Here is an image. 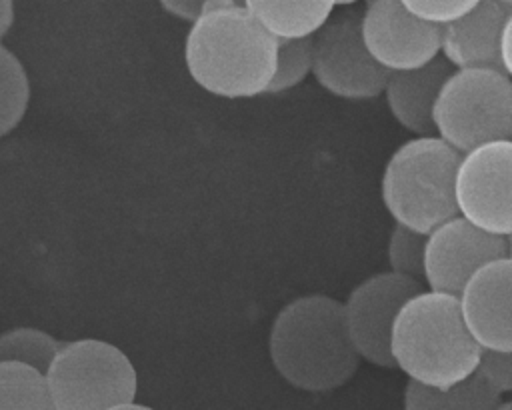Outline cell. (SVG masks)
<instances>
[{"mask_svg": "<svg viewBox=\"0 0 512 410\" xmlns=\"http://www.w3.org/2000/svg\"><path fill=\"white\" fill-rule=\"evenodd\" d=\"M512 258H492L456 292L460 318L480 348L512 352Z\"/></svg>", "mask_w": 512, "mask_h": 410, "instance_id": "cell-12", "label": "cell"}, {"mask_svg": "<svg viewBox=\"0 0 512 410\" xmlns=\"http://www.w3.org/2000/svg\"><path fill=\"white\" fill-rule=\"evenodd\" d=\"M438 138L466 152L512 136V82L494 68H452L432 104Z\"/></svg>", "mask_w": 512, "mask_h": 410, "instance_id": "cell-5", "label": "cell"}, {"mask_svg": "<svg viewBox=\"0 0 512 410\" xmlns=\"http://www.w3.org/2000/svg\"><path fill=\"white\" fill-rule=\"evenodd\" d=\"M234 4H240V6H244V0H232Z\"/></svg>", "mask_w": 512, "mask_h": 410, "instance_id": "cell-29", "label": "cell"}, {"mask_svg": "<svg viewBox=\"0 0 512 410\" xmlns=\"http://www.w3.org/2000/svg\"><path fill=\"white\" fill-rule=\"evenodd\" d=\"M476 2L478 0H400L408 12L438 26L462 16Z\"/></svg>", "mask_w": 512, "mask_h": 410, "instance_id": "cell-23", "label": "cell"}, {"mask_svg": "<svg viewBox=\"0 0 512 410\" xmlns=\"http://www.w3.org/2000/svg\"><path fill=\"white\" fill-rule=\"evenodd\" d=\"M422 288H426L422 280L388 270L364 278L348 294L342 308L360 360L378 368H394L388 348L392 320L402 302Z\"/></svg>", "mask_w": 512, "mask_h": 410, "instance_id": "cell-9", "label": "cell"}, {"mask_svg": "<svg viewBox=\"0 0 512 410\" xmlns=\"http://www.w3.org/2000/svg\"><path fill=\"white\" fill-rule=\"evenodd\" d=\"M358 0H336V6H352L356 4Z\"/></svg>", "mask_w": 512, "mask_h": 410, "instance_id": "cell-27", "label": "cell"}, {"mask_svg": "<svg viewBox=\"0 0 512 410\" xmlns=\"http://www.w3.org/2000/svg\"><path fill=\"white\" fill-rule=\"evenodd\" d=\"M46 382L52 408H146L136 404L138 374L132 360L100 338L60 342Z\"/></svg>", "mask_w": 512, "mask_h": 410, "instance_id": "cell-6", "label": "cell"}, {"mask_svg": "<svg viewBox=\"0 0 512 410\" xmlns=\"http://www.w3.org/2000/svg\"><path fill=\"white\" fill-rule=\"evenodd\" d=\"M30 102V80L20 58L0 42V138L24 118Z\"/></svg>", "mask_w": 512, "mask_h": 410, "instance_id": "cell-18", "label": "cell"}, {"mask_svg": "<svg viewBox=\"0 0 512 410\" xmlns=\"http://www.w3.org/2000/svg\"><path fill=\"white\" fill-rule=\"evenodd\" d=\"M244 6L276 38H302L328 20L336 0H244Z\"/></svg>", "mask_w": 512, "mask_h": 410, "instance_id": "cell-15", "label": "cell"}, {"mask_svg": "<svg viewBox=\"0 0 512 410\" xmlns=\"http://www.w3.org/2000/svg\"><path fill=\"white\" fill-rule=\"evenodd\" d=\"M460 154L436 134L414 136L392 152L380 196L394 224L426 234L456 214L452 180Z\"/></svg>", "mask_w": 512, "mask_h": 410, "instance_id": "cell-4", "label": "cell"}, {"mask_svg": "<svg viewBox=\"0 0 512 410\" xmlns=\"http://www.w3.org/2000/svg\"><path fill=\"white\" fill-rule=\"evenodd\" d=\"M512 140H490L460 154L452 196L456 214L474 226L510 238L512 234Z\"/></svg>", "mask_w": 512, "mask_h": 410, "instance_id": "cell-7", "label": "cell"}, {"mask_svg": "<svg viewBox=\"0 0 512 410\" xmlns=\"http://www.w3.org/2000/svg\"><path fill=\"white\" fill-rule=\"evenodd\" d=\"M268 354L274 370L304 392L340 388L360 364L342 302L326 294H304L278 310L268 334Z\"/></svg>", "mask_w": 512, "mask_h": 410, "instance_id": "cell-2", "label": "cell"}, {"mask_svg": "<svg viewBox=\"0 0 512 410\" xmlns=\"http://www.w3.org/2000/svg\"><path fill=\"white\" fill-rule=\"evenodd\" d=\"M310 74L336 98L370 100L382 94L388 70L368 54L358 10L332 12L312 34Z\"/></svg>", "mask_w": 512, "mask_h": 410, "instance_id": "cell-8", "label": "cell"}, {"mask_svg": "<svg viewBox=\"0 0 512 410\" xmlns=\"http://www.w3.org/2000/svg\"><path fill=\"white\" fill-rule=\"evenodd\" d=\"M60 342L40 328H14L0 334V362H26L46 374Z\"/></svg>", "mask_w": 512, "mask_h": 410, "instance_id": "cell-20", "label": "cell"}, {"mask_svg": "<svg viewBox=\"0 0 512 410\" xmlns=\"http://www.w3.org/2000/svg\"><path fill=\"white\" fill-rule=\"evenodd\" d=\"M388 348L394 368L430 388L468 378L480 354L460 318L456 294L430 288L402 302L392 320Z\"/></svg>", "mask_w": 512, "mask_h": 410, "instance_id": "cell-3", "label": "cell"}, {"mask_svg": "<svg viewBox=\"0 0 512 410\" xmlns=\"http://www.w3.org/2000/svg\"><path fill=\"white\" fill-rule=\"evenodd\" d=\"M160 6L174 18L192 22L200 12L206 0H158Z\"/></svg>", "mask_w": 512, "mask_h": 410, "instance_id": "cell-24", "label": "cell"}, {"mask_svg": "<svg viewBox=\"0 0 512 410\" xmlns=\"http://www.w3.org/2000/svg\"><path fill=\"white\" fill-rule=\"evenodd\" d=\"M424 238L426 234L422 232H416L402 224H394L388 236V246H386L390 270L422 280Z\"/></svg>", "mask_w": 512, "mask_h": 410, "instance_id": "cell-21", "label": "cell"}, {"mask_svg": "<svg viewBox=\"0 0 512 410\" xmlns=\"http://www.w3.org/2000/svg\"><path fill=\"white\" fill-rule=\"evenodd\" d=\"M406 410H442V408H498L500 394L494 392L482 378L474 372L446 388H430L408 380L404 388Z\"/></svg>", "mask_w": 512, "mask_h": 410, "instance_id": "cell-16", "label": "cell"}, {"mask_svg": "<svg viewBox=\"0 0 512 410\" xmlns=\"http://www.w3.org/2000/svg\"><path fill=\"white\" fill-rule=\"evenodd\" d=\"M14 24V0H0V40Z\"/></svg>", "mask_w": 512, "mask_h": 410, "instance_id": "cell-26", "label": "cell"}, {"mask_svg": "<svg viewBox=\"0 0 512 410\" xmlns=\"http://www.w3.org/2000/svg\"><path fill=\"white\" fill-rule=\"evenodd\" d=\"M508 18H512V6L498 0H478L462 16L440 24L438 54L452 68L500 70L496 44Z\"/></svg>", "mask_w": 512, "mask_h": 410, "instance_id": "cell-13", "label": "cell"}, {"mask_svg": "<svg viewBox=\"0 0 512 410\" xmlns=\"http://www.w3.org/2000/svg\"><path fill=\"white\" fill-rule=\"evenodd\" d=\"M312 70V36L278 38L274 74L264 94H282L306 80Z\"/></svg>", "mask_w": 512, "mask_h": 410, "instance_id": "cell-19", "label": "cell"}, {"mask_svg": "<svg viewBox=\"0 0 512 410\" xmlns=\"http://www.w3.org/2000/svg\"><path fill=\"white\" fill-rule=\"evenodd\" d=\"M500 256H510V238L454 214L426 232L422 282L430 290L456 294L476 268Z\"/></svg>", "mask_w": 512, "mask_h": 410, "instance_id": "cell-10", "label": "cell"}, {"mask_svg": "<svg viewBox=\"0 0 512 410\" xmlns=\"http://www.w3.org/2000/svg\"><path fill=\"white\" fill-rule=\"evenodd\" d=\"M474 374L482 378L494 392L506 394L512 390V352L480 348Z\"/></svg>", "mask_w": 512, "mask_h": 410, "instance_id": "cell-22", "label": "cell"}, {"mask_svg": "<svg viewBox=\"0 0 512 410\" xmlns=\"http://www.w3.org/2000/svg\"><path fill=\"white\" fill-rule=\"evenodd\" d=\"M360 36L384 70L398 72L438 56L440 26L414 16L400 0H368L360 12Z\"/></svg>", "mask_w": 512, "mask_h": 410, "instance_id": "cell-11", "label": "cell"}, {"mask_svg": "<svg viewBox=\"0 0 512 410\" xmlns=\"http://www.w3.org/2000/svg\"><path fill=\"white\" fill-rule=\"evenodd\" d=\"M0 408H52L46 374L26 362H0Z\"/></svg>", "mask_w": 512, "mask_h": 410, "instance_id": "cell-17", "label": "cell"}, {"mask_svg": "<svg viewBox=\"0 0 512 410\" xmlns=\"http://www.w3.org/2000/svg\"><path fill=\"white\" fill-rule=\"evenodd\" d=\"M498 2H502L504 6H512V0H498Z\"/></svg>", "mask_w": 512, "mask_h": 410, "instance_id": "cell-28", "label": "cell"}, {"mask_svg": "<svg viewBox=\"0 0 512 410\" xmlns=\"http://www.w3.org/2000/svg\"><path fill=\"white\" fill-rule=\"evenodd\" d=\"M450 70L452 66L442 56H436L412 70L388 72L382 94L392 118L404 130L416 136L434 134L432 104Z\"/></svg>", "mask_w": 512, "mask_h": 410, "instance_id": "cell-14", "label": "cell"}, {"mask_svg": "<svg viewBox=\"0 0 512 410\" xmlns=\"http://www.w3.org/2000/svg\"><path fill=\"white\" fill-rule=\"evenodd\" d=\"M278 38L246 6L232 0H206L190 22L184 64L190 78L208 94L238 100L266 92L274 74Z\"/></svg>", "mask_w": 512, "mask_h": 410, "instance_id": "cell-1", "label": "cell"}, {"mask_svg": "<svg viewBox=\"0 0 512 410\" xmlns=\"http://www.w3.org/2000/svg\"><path fill=\"white\" fill-rule=\"evenodd\" d=\"M510 28H512V18L506 20V24L500 30L498 44H496V54H498V66L500 70L510 76L512 74V64H510Z\"/></svg>", "mask_w": 512, "mask_h": 410, "instance_id": "cell-25", "label": "cell"}]
</instances>
